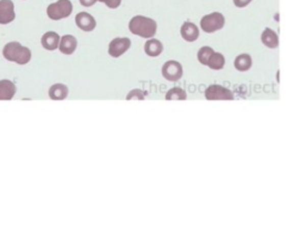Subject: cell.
Returning a JSON list of instances; mask_svg holds the SVG:
<instances>
[{"mask_svg": "<svg viewBox=\"0 0 305 229\" xmlns=\"http://www.w3.org/2000/svg\"><path fill=\"white\" fill-rule=\"evenodd\" d=\"M129 30L133 35L142 38H152L158 33V23L145 16H134L129 22Z\"/></svg>", "mask_w": 305, "mask_h": 229, "instance_id": "obj_1", "label": "cell"}, {"mask_svg": "<svg viewBox=\"0 0 305 229\" xmlns=\"http://www.w3.org/2000/svg\"><path fill=\"white\" fill-rule=\"evenodd\" d=\"M3 56L10 62H15L19 66L28 65L31 61V50L19 42H9L3 48Z\"/></svg>", "mask_w": 305, "mask_h": 229, "instance_id": "obj_2", "label": "cell"}, {"mask_svg": "<svg viewBox=\"0 0 305 229\" xmlns=\"http://www.w3.org/2000/svg\"><path fill=\"white\" fill-rule=\"evenodd\" d=\"M73 4L70 0H58L47 8V16L52 20H61L72 15Z\"/></svg>", "mask_w": 305, "mask_h": 229, "instance_id": "obj_3", "label": "cell"}, {"mask_svg": "<svg viewBox=\"0 0 305 229\" xmlns=\"http://www.w3.org/2000/svg\"><path fill=\"white\" fill-rule=\"evenodd\" d=\"M225 26V17L221 12H211L200 19V29L207 34H214Z\"/></svg>", "mask_w": 305, "mask_h": 229, "instance_id": "obj_4", "label": "cell"}, {"mask_svg": "<svg viewBox=\"0 0 305 229\" xmlns=\"http://www.w3.org/2000/svg\"><path fill=\"white\" fill-rule=\"evenodd\" d=\"M161 73H162V77H164L167 82L175 83L182 79L184 69L182 63L179 61H175V60H168V61L165 62L164 66H162Z\"/></svg>", "mask_w": 305, "mask_h": 229, "instance_id": "obj_5", "label": "cell"}, {"mask_svg": "<svg viewBox=\"0 0 305 229\" xmlns=\"http://www.w3.org/2000/svg\"><path fill=\"white\" fill-rule=\"evenodd\" d=\"M204 96L208 100H233L234 93L222 85H210L205 90Z\"/></svg>", "mask_w": 305, "mask_h": 229, "instance_id": "obj_6", "label": "cell"}, {"mask_svg": "<svg viewBox=\"0 0 305 229\" xmlns=\"http://www.w3.org/2000/svg\"><path fill=\"white\" fill-rule=\"evenodd\" d=\"M131 47V41L128 37H116L109 44V55L111 58H120L123 54L129 50Z\"/></svg>", "mask_w": 305, "mask_h": 229, "instance_id": "obj_7", "label": "cell"}, {"mask_svg": "<svg viewBox=\"0 0 305 229\" xmlns=\"http://www.w3.org/2000/svg\"><path fill=\"white\" fill-rule=\"evenodd\" d=\"M16 18L12 0H0V26H8Z\"/></svg>", "mask_w": 305, "mask_h": 229, "instance_id": "obj_8", "label": "cell"}, {"mask_svg": "<svg viewBox=\"0 0 305 229\" xmlns=\"http://www.w3.org/2000/svg\"><path fill=\"white\" fill-rule=\"evenodd\" d=\"M75 24L80 30L85 31V33H91L97 27V22H95L94 17L88 12H79L75 16Z\"/></svg>", "mask_w": 305, "mask_h": 229, "instance_id": "obj_9", "label": "cell"}, {"mask_svg": "<svg viewBox=\"0 0 305 229\" xmlns=\"http://www.w3.org/2000/svg\"><path fill=\"white\" fill-rule=\"evenodd\" d=\"M78 48V40L73 35H63L60 38L59 50L62 53L63 55H72Z\"/></svg>", "mask_w": 305, "mask_h": 229, "instance_id": "obj_10", "label": "cell"}, {"mask_svg": "<svg viewBox=\"0 0 305 229\" xmlns=\"http://www.w3.org/2000/svg\"><path fill=\"white\" fill-rule=\"evenodd\" d=\"M60 38H61V36H60L58 33H55V31H48V33H45L41 38L42 47H43L45 50L54 52L56 49H59Z\"/></svg>", "mask_w": 305, "mask_h": 229, "instance_id": "obj_11", "label": "cell"}, {"mask_svg": "<svg viewBox=\"0 0 305 229\" xmlns=\"http://www.w3.org/2000/svg\"><path fill=\"white\" fill-rule=\"evenodd\" d=\"M180 35L186 42H194L199 37V29L192 22H185L180 28Z\"/></svg>", "mask_w": 305, "mask_h": 229, "instance_id": "obj_12", "label": "cell"}, {"mask_svg": "<svg viewBox=\"0 0 305 229\" xmlns=\"http://www.w3.org/2000/svg\"><path fill=\"white\" fill-rule=\"evenodd\" d=\"M17 92V87L11 80H0V100H11Z\"/></svg>", "mask_w": 305, "mask_h": 229, "instance_id": "obj_13", "label": "cell"}, {"mask_svg": "<svg viewBox=\"0 0 305 229\" xmlns=\"http://www.w3.org/2000/svg\"><path fill=\"white\" fill-rule=\"evenodd\" d=\"M164 52V44L157 38H149L144 43V53L150 58H157Z\"/></svg>", "mask_w": 305, "mask_h": 229, "instance_id": "obj_14", "label": "cell"}, {"mask_svg": "<svg viewBox=\"0 0 305 229\" xmlns=\"http://www.w3.org/2000/svg\"><path fill=\"white\" fill-rule=\"evenodd\" d=\"M69 90L65 84H54V85L50 86V89L48 91L49 98L53 100H63L68 97Z\"/></svg>", "mask_w": 305, "mask_h": 229, "instance_id": "obj_15", "label": "cell"}, {"mask_svg": "<svg viewBox=\"0 0 305 229\" xmlns=\"http://www.w3.org/2000/svg\"><path fill=\"white\" fill-rule=\"evenodd\" d=\"M261 42L269 49L278 48L279 45L278 34H276L274 30L269 29V28H266L261 34Z\"/></svg>", "mask_w": 305, "mask_h": 229, "instance_id": "obj_16", "label": "cell"}, {"mask_svg": "<svg viewBox=\"0 0 305 229\" xmlns=\"http://www.w3.org/2000/svg\"><path fill=\"white\" fill-rule=\"evenodd\" d=\"M234 66L239 72H247L253 66V59L249 54H240L236 56L235 61H234Z\"/></svg>", "mask_w": 305, "mask_h": 229, "instance_id": "obj_17", "label": "cell"}, {"mask_svg": "<svg viewBox=\"0 0 305 229\" xmlns=\"http://www.w3.org/2000/svg\"><path fill=\"white\" fill-rule=\"evenodd\" d=\"M210 69L214 70H221L223 67L225 66V58L224 55L221 54L218 52H214L209 59L208 65H207Z\"/></svg>", "mask_w": 305, "mask_h": 229, "instance_id": "obj_18", "label": "cell"}, {"mask_svg": "<svg viewBox=\"0 0 305 229\" xmlns=\"http://www.w3.org/2000/svg\"><path fill=\"white\" fill-rule=\"evenodd\" d=\"M166 100H185L187 99V93L185 90L182 87H173L169 91H167L165 96Z\"/></svg>", "mask_w": 305, "mask_h": 229, "instance_id": "obj_19", "label": "cell"}, {"mask_svg": "<svg viewBox=\"0 0 305 229\" xmlns=\"http://www.w3.org/2000/svg\"><path fill=\"white\" fill-rule=\"evenodd\" d=\"M214 52H215L214 49H212L211 47H209V45H204V47H201L199 50H198V54H197L198 61H199L201 65L207 66L209 59H210V56Z\"/></svg>", "mask_w": 305, "mask_h": 229, "instance_id": "obj_20", "label": "cell"}, {"mask_svg": "<svg viewBox=\"0 0 305 229\" xmlns=\"http://www.w3.org/2000/svg\"><path fill=\"white\" fill-rule=\"evenodd\" d=\"M145 98V93L142 90L135 89L131 90L126 96V100H131V99H138V100H143Z\"/></svg>", "mask_w": 305, "mask_h": 229, "instance_id": "obj_21", "label": "cell"}, {"mask_svg": "<svg viewBox=\"0 0 305 229\" xmlns=\"http://www.w3.org/2000/svg\"><path fill=\"white\" fill-rule=\"evenodd\" d=\"M99 3H103V4H105L108 6L109 9H118L120 4H122V0H97Z\"/></svg>", "mask_w": 305, "mask_h": 229, "instance_id": "obj_22", "label": "cell"}, {"mask_svg": "<svg viewBox=\"0 0 305 229\" xmlns=\"http://www.w3.org/2000/svg\"><path fill=\"white\" fill-rule=\"evenodd\" d=\"M251 2H253V0H233L234 5H235L236 8H239V9L247 8V6L249 5Z\"/></svg>", "mask_w": 305, "mask_h": 229, "instance_id": "obj_23", "label": "cell"}, {"mask_svg": "<svg viewBox=\"0 0 305 229\" xmlns=\"http://www.w3.org/2000/svg\"><path fill=\"white\" fill-rule=\"evenodd\" d=\"M79 2L84 8H91V6H93L97 3V0H79Z\"/></svg>", "mask_w": 305, "mask_h": 229, "instance_id": "obj_24", "label": "cell"}]
</instances>
